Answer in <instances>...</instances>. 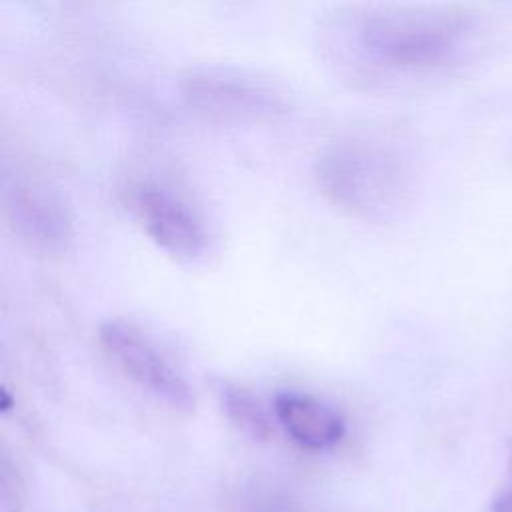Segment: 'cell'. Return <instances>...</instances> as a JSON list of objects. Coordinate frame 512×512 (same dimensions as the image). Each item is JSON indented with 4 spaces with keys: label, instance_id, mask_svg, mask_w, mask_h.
I'll return each instance as SVG.
<instances>
[{
    "label": "cell",
    "instance_id": "1",
    "mask_svg": "<svg viewBox=\"0 0 512 512\" xmlns=\"http://www.w3.org/2000/svg\"><path fill=\"white\" fill-rule=\"evenodd\" d=\"M476 16L452 2L352 0L326 14L318 50L326 66L362 90H392L450 66Z\"/></svg>",
    "mask_w": 512,
    "mask_h": 512
},
{
    "label": "cell",
    "instance_id": "2",
    "mask_svg": "<svg viewBox=\"0 0 512 512\" xmlns=\"http://www.w3.org/2000/svg\"><path fill=\"white\" fill-rule=\"evenodd\" d=\"M322 194L340 210L368 222L388 218L402 202L406 168L400 152L376 132L330 144L316 162Z\"/></svg>",
    "mask_w": 512,
    "mask_h": 512
},
{
    "label": "cell",
    "instance_id": "3",
    "mask_svg": "<svg viewBox=\"0 0 512 512\" xmlns=\"http://www.w3.org/2000/svg\"><path fill=\"white\" fill-rule=\"evenodd\" d=\"M188 110L230 124H274L290 112V96L270 76L236 64H196L178 78Z\"/></svg>",
    "mask_w": 512,
    "mask_h": 512
},
{
    "label": "cell",
    "instance_id": "4",
    "mask_svg": "<svg viewBox=\"0 0 512 512\" xmlns=\"http://www.w3.org/2000/svg\"><path fill=\"white\" fill-rule=\"evenodd\" d=\"M98 334L108 354L146 394L174 412L194 410L190 384L134 324L110 318L100 324Z\"/></svg>",
    "mask_w": 512,
    "mask_h": 512
},
{
    "label": "cell",
    "instance_id": "5",
    "mask_svg": "<svg viewBox=\"0 0 512 512\" xmlns=\"http://www.w3.org/2000/svg\"><path fill=\"white\" fill-rule=\"evenodd\" d=\"M136 214L152 242L180 262H198L208 252V230L196 210L162 184H140L134 192Z\"/></svg>",
    "mask_w": 512,
    "mask_h": 512
},
{
    "label": "cell",
    "instance_id": "6",
    "mask_svg": "<svg viewBox=\"0 0 512 512\" xmlns=\"http://www.w3.org/2000/svg\"><path fill=\"white\" fill-rule=\"evenodd\" d=\"M8 216L16 230L40 248H62L70 236V218L60 196L42 180L16 176L4 192Z\"/></svg>",
    "mask_w": 512,
    "mask_h": 512
},
{
    "label": "cell",
    "instance_id": "7",
    "mask_svg": "<svg viewBox=\"0 0 512 512\" xmlns=\"http://www.w3.org/2000/svg\"><path fill=\"white\" fill-rule=\"evenodd\" d=\"M272 410L284 432L308 450H328L346 434L342 414L310 394L280 392L274 396Z\"/></svg>",
    "mask_w": 512,
    "mask_h": 512
},
{
    "label": "cell",
    "instance_id": "8",
    "mask_svg": "<svg viewBox=\"0 0 512 512\" xmlns=\"http://www.w3.org/2000/svg\"><path fill=\"white\" fill-rule=\"evenodd\" d=\"M218 406L230 426L252 442H264L272 434V422L264 404L242 384L218 376L210 380Z\"/></svg>",
    "mask_w": 512,
    "mask_h": 512
},
{
    "label": "cell",
    "instance_id": "9",
    "mask_svg": "<svg viewBox=\"0 0 512 512\" xmlns=\"http://www.w3.org/2000/svg\"><path fill=\"white\" fill-rule=\"evenodd\" d=\"M488 512H512V488L504 492L498 500H494Z\"/></svg>",
    "mask_w": 512,
    "mask_h": 512
}]
</instances>
